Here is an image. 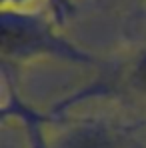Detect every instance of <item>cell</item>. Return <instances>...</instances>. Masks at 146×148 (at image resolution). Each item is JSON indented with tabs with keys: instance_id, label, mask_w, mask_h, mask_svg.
<instances>
[{
	"instance_id": "1",
	"label": "cell",
	"mask_w": 146,
	"mask_h": 148,
	"mask_svg": "<svg viewBox=\"0 0 146 148\" xmlns=\"http://www.w3.org/2000/svg\"><path fill=\"white\" fill-rule=\"evenodd\" d=\"M38 58H66L94 62L90 54L68 42L40 12L28 8H2V60L4 64H26Z\"/></svg>"
},
{
	"instance_id": "2",
	"label": "cell",
	"mask_w": 146,
	"mask_h": 148,
	"mask_svg": "<svg viewBox=\"0 0 146 148\" xmlns=\"http://www.w3.org/2000/svg\"><path fill=\"white\" fill-rule=\"evenodd\" d=\"M98 96H120L124 100L128 98L146 106V48L136 50L134 54L126 56L98 82L80 90L74 98L66 100L64 104H60V108Z\"/></svg>"
},
{
	"instance_id": "3",
	"label": "cell",
	"mask_w": 146,
	"mask_h": 148,
	"mask_svg": "<svg viewBox=\"0 0 146 148\" xmlns=\"http://www.w3.org/2000/svg\"><path fill=\"white\" fill-rule=\"evenodd\" d=\"M42 134L46 148H134L126 128L102 120H58L54 132Z\"/></svg>"
},
{
	"instance_id": "4",
	"label": "cell",
	"mask_w": 146,
	"mask_h": 148,
	"mask_svg": "<svg viewBox=\"0 0 146 148\" xmlns=\"http://www.w3.org/2000/svg\"><path fill=\"white\" fill-rule=\"evenodd\" d=\"M8 110H12L14 116H18V118L24 120L26 128H28V134H30V146L32 148H46L44 134H42V118L40 116H36L32 110H28L24 104H20L14 96L10 98V106L4 104V112H8Z\"/></svg>"
},
{
	"instance_id": "5",
	"label": "cell",
	"mask_w": 146,
	"mask_h": 148,
	"mask_svg": "<svg viewBox=\"0 0 146 148\" xmlns=\"http://www.w3.org/2000/svg\"><path fill=\"white\" fill-rule=\"evenodd\" d=\"M28 0H2V8H26ZM54 4V0H52Z\"/></svg>"
}]
</instances>
